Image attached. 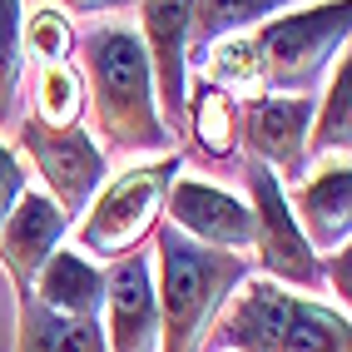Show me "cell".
<instances>
[{
    "label": "cell",
    "instance_id": "cell-1",
    "mask_svg": "<svg viewBox=\"0 0 352 352\" xmlns=\"http://www.w3.org/2000/svg\"><path fill=\"white\" fill-rule=\"evenodd\" d=\"M75 65L85 80V114L95 124V144L104 159H159L179 154L174 134L159 114L154 69L144 55V40L124 20H95L75 40Z\"/></svg>",
    "mask_w": 352,
    "mask_h": 352
},
{
    "label": "cell",
    "instance_id": "cell-2",
    "mask_svg": "<svg viewBox=\"0 0 352 352\" xmlns=\"http://www.w3.org/2000/svg\"><path fill=\"white\" fill-rule=\"evenodd\" d=\"M199 352H352L347 313L248 273Z\"/></svg>",
    "mask_w": 352,
    "mask_h": 352
},
{
    "label": "cell",
    "instance_id": "cell-3",
    "mask_svg": "<svg viewBox=\"0 0 352 352\" xmlns=\"http://www.w3.org/2000/svg\"><path fill=\"white\" fill-rule=\"evenodd\" d=\"M154 298H159V352H199L233 288L253 273L248 253H219L184 239L174 223L154 228Z\"/></svg>",
    "mask_w": 352,
    "mask_h": 352
},
{
    "label": "cell",
    "instance_id": "cell-4",
    "mask_svg": "<svg viewBox=\"0 0 352 352\" xmlns=\"http://www.w3.org/2000/svg\"><path fill=\"white\" fill-rule=\"evenodd\" d=\"M179 174H184V154L134 159L124 169H114L95 189V199L85 204V214L69 223L75 228V253L109 268L124 253L144 248V239H154V228L164 223V199H169V184Z\"/></svg>",
    "mask_w": 352,
    "mask_h": 352
},
{
    "label": "cell",
    "instance_id": "cell-5",
    "mask_svg": "<svg viewBox=\"0 0 352 352\" xmlns=\"http://www.w3.org/2000/svg\"><path fill=\"white\" fill-rule=\"evenodd\" d=\"M352 0H308L248 30L258 50V95H318L333 60L347 50Z\"/></svg>",
    "mask_w": 352,
    "mask_h": 352
},
{
    "label": "cell",
    "instance_id": "cell-6",
    "mask_svg": "<svg viewBox=\"0 0 352 352\" xmlns=\"http://www.w3.org/2000/svg\"><path fill=\"white\" fill-rule=\"evenodd\" d=\"M243 184H248V208H253L248 263H258V278H268L278 288H293V293H308V298L322 293V258L302 239V228L288 208L283 179L263 169V164H248Z\"/></svg>",
    "mask_w": 352,
    "mask_h": 352
},
{
    "label": "cell",
    "instance_id": "cell-7",
    "mask_svg": "<svg viewBox=\"0 0 352 352\" xmlns=\"http://www.w3.org/2000/svg\"><path fill=\"white\" fill-rule=\"evenodd\" d=\"M15 139H20V149H25L30 169L45 184L40 194L75 223L85 214V204L95 199V189L109 179V159L100 154V144L85 129H45L30 114L15 120Z\"/></svg>",
    "mask_w": 352,
    "mask_h": 352
},
{
    "label": "cell",
    "instance_id": "cell-8",
    "mask_svg": "<svg viewBox=\"0 0 352 352\" xmlns=\"http://www.w3.org/2000/svg\"><path fill=\"white\" fill-rule=\"evenodd\" d=\"M308 124L313 95H248L239 100V139L253 164L273 169L278 179H302L308 169Z\"/></svg>",
    "mask_w": 352,
    "mask_h": 352
},
{
    "label": "cell",
    "instance_id": "cell-9",
    "mask_svg": "<svg viewBox=\"0 0 352 352\" xmlns=\"http://www.w3.org/2000/svg\"><path fill=\"white\" fill-rule=\"evenodd\" d=\"M139 40L154 69V95L169 134H184V109H189V15L194 0H139Z\"/></svg>",
    "mask_w": 352,
    "mask_h": 352
},
{
    "label": "cell",
    "instance_id": "cell-10",
    "mask_svg": "<svg viewBox=\"0 0 352 352\" xmlns=\"http://www.w3.org/2000/svg\"><path fill=\"white\" fill-rule=\"evenodd\" d=\"M104 352H159V298H154V258L144 248L124 253L104 268Z\"/></svg>",
    "mask_w": 352,
    "mask_h": 352
},
{
    "label": "cell",
    "instance_id": "cell-11",
    "mask_svg": "<svg viewBox=\"0 0 352 352\" xmlns=\"http://www.w3.org/2000/svg\"><path fill=\"white\" fill-rule=\"evenodd\" d=\"M164 223H174L184 239H194L204 248H219V253H248V243H253V208H248V199L228 194L223 184L189 179V174H179L169 184Z\"/></svg>",
    "mask_w": 352,
    "mask_h": 352
},
{
    "label": "cell",
    "instance_id": "cell-12",
    "mask_svg": "<svg viewBox=\"0 0 352 352\" xmlns=\"http://www.w3.org/2000/svg\"><path fill=\"white\" fill-rule=\"evenodd\" d=\"M65 239H69V219L40 189H25L15 199L6 228H0V273L10 278V288L30 293L35 273L45 268V258H50Z\"/></svg>",
    "mask_w": 352,
    "mask_h": 352
},
{
    "label": "cell",
    "instance_id": "cell-13",
    "mask_svg": "<svg viewBox=\"0 0 352 352\" xmlns=\"http://www.w3.org/2000/svg\"><path fill=\"white\" fill-rule=\"evenodd\" d=\"M288 208L318 258L347 248V239H352V164L322 159L308 179H298Z\"/></svg>",
    "mask_w": 352,
    "mask_h": 352
},
{
    "label": "cell",
    "instance_id": "cell-14",
    "mask_svg": "<svg viewBox=\"0 0 352 352\" xmlns=\"http://www.w3.org/2000/svg\"><path fill=\"white\" fill-rule=\"evenodd\" d=\"M30 293H35V302H45V308L60 313V318H100V308H104V268L60 243L50 258H45V268L35 273Z\"/></svg>",
    "mask_w": 352,
    "mask_h": 352
},
{
    "label": "cell",
    "instance_id": "cell-15",
    "mask_svg": "<svg viewBox=\"0 0 352 352\" xmlns=\"http://www.w3.org/2000/svg\"><path fill=\"white\" fill-rule=\"evenodd\" d=\"M184 134L208 164H233L243 149L239 139V95L208 85L204 75H189V109H184Z\"/></svg>",
    "mask_w": 352,
    "mask_h": 352
},
{
    "label": "cell",
    "instance_id": "cell-16",
    "mask_svg": "<svg viewBox=\"0 0 352 352\" xmlns=\"http://www.w3.org/2000/svg\"><path fill=\"white\" fill-rule=\"evenodd\" d=\"M15 352H104L100 318H60L35 293H15Z\"/></svg>",
    "mask_w": 352,
    "mask_h": 352
},
{
    "label": "cell",
    "instance_id": "cell-17",
    "mask_svg": "<svg viewBox=\"0 0 352 352\" xmlns=\"http://www.w3.org/2000/svg\"><path fill=\"white\" fill-rule=\"evenodd\" d=\"M293 6H308V0H194V15H189V75L219 40L248 35V30L263 25V20L283 15Z\"/></svg>",
    "mask_w": 352,
    "mask_h": 352
},
{
    "label": "cell",
    "instance_id": "cell-18",
    "mask_svg": "<svg viewBox=\"0 0 352 352\" xmlns=\"http://www.w3.org/2000/svg\"><path fill=\"white\" fill-rule=\"evenodd\" d=\"M352 144V55L342 50L322 80V95H313V124H308V164L347 159Z\"/></svg>",
    "mask_w": 352,
    "mask_h": 352
},
{
    "label": "cell",
    "instance_id": "cell-19",
    "mask_svg": "<svg viewBox=\"0 0 352 352\" xmlns=\"http://www.w3.org/2000/svg\"><path fill=\"white\" fill-rule=\"evenodd\" d=\"M30 120L45 129H80L85 120V80L80 65H35V95H30Z\"/></svg>",
    "mask_w": 352,
    "mask_h": 352
},
{
    "label": "cell",
    "instance_id": "cell-20",
    "mask_svg": "<svg viewBox=\"0 0 352 352\" xmlns=\"http://www.w3.org/2000/svg\"><path fill=\"white\" fill-rule=\"evenodd\" d=\"M25 6L0 0V129H15L20 120V89H25Z\"/></svg>",
    "mask_w": 352,
    "mask_h": 352
},
{
    "label": "cell",
    "instance_id": "cell-21",
    "mask_svg": "<svg viewBox=\"0 0 352 352\" xmlns=\"http://www.w3.org/2000/svg\"><path fill=\"white\" fill-rule=\"evenodd\" d=\"M20 35H25V60L35 65H65V60H75V15H65L60 6H35L25 15V25H20Z\"/></svg>",
    "mask_w": 352,
    "mask_h": 352
},
{
    "label": "cell",
    "instance_id": "cell-22",
    "mask_svg": "<svg viewBox=\"0 0 352 352\" xmlns=\"http://www.w3.org/2000/svg\"><path fill=\"white\" fill-rule=\"evenodd\" d=\"M194 69H199L208 85L228 89V95H258V50H253L248 35H228V40H219Z\"/></svg>",
    "mask_w": 352,
    "mask_h": 352
},
{
    "label": "cell",
    "instance_id": "cell-23",
    "mask_svg": "<svg viewBox=\"0 0 352 352\" xmlns=\"http://www.w3.org/2000/svg\"><path fill=\"white\" fill-rule=\"evenodd\" d=\"M30 189V174H25V164H20V154L0 139V228H6V219H10V208H15V199Z\"/></svg>",
    "mask_w": 352,
    "mask_h": 352
},
{
    "label": "cell",
    "instance_id": "cell-24",
    "mask_svg": "<svg viewBox=\"0 0 352 352\" xmlns=\"http://www.w3.org/2000/svg\"><path fill=\"white\" fill-rule=\"evenodd\" d=\"M347 263H352L347 248L322 253V288L338 293V308H342V313H347V302H352V273H347Z\"/></svg>",
    "mask_w": 352,
    "mask_h": 352
},
{
    "label": "cell",
    "instance_id": "cell-25",
    "mask_svg": "<svg viewBox=\"0 0 352 352\" xmlns=\"http://www.w3.org/2000/svg\"><path fill=\"white\" fill-rule=\"evenodd\" d=\"M65 15H85V20H100V15H120V10H134L139 0H50Z\"/></svg>",
    "mask_w": 352,
    "mask_h": 352
}]
</instances>
